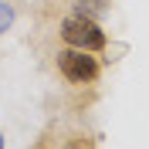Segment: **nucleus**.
Listing matches in <instances>:
<instances>
[{
  "label": "nucleus",
  "mask_w": 149,
  "mask_h": 149,
  "mask_svg": "<svg viewBox=\"0 0 149 149\" xmlns=\"http://www.w3.org/2000/svg\"><path fill=\"white\" fill-rule=\"evenodd\" d=\"M61 41L68 47H78V51H102L105 47V31L98 27V20H88L81 14L61 20Z\"/></svg>",
  "instance_id": "1"
},
{
  "label": "nucleus",
  "mask_w": 149,
  "mask_h": 149,
  "mask_svg": "<svg viewBox=\"0 0 149 149\" xmlns=\"http://www.w3.org/2000/svg\"><path fill=\"white\" fill-rule=\"evenodd\" d=\"M58 71L65 74L68 81L85 85V81H95V78H98V61L92 58V51L68 47V51H61V54H58Z\"/></svg>",
  "instance_id": "2"
},
{
  "label": "nucleus",
  "mask_w": 149,
  "mask_h": 149,
  "mask_svg": "<svg viewBox=\"0 0 149 149\" xmlns=\"http://www.w3.org/2000/svg\"><path fill=\"white\" fill-rule=\"evenodd\" d=\"M74 14H81L88 20H98L109 14V0H74Z\"/></svg>",
  "instance_id": "3"
},
{
  "label": "nucleus",
  "mask_w": 149,
  "mask_h": 149,
  "mask_svg": "<svg viewBox=\"0 0 149 149\" xmlns=\"http://www.w3.org/2000/svg\"><path fill=\"white\" fill-rule=\"evenodd\" d=\"M14 3H7V0H0V34L3 31H10V24H14Z\"/></svg>",
  "instance_id": "4"
},
{
  "label": "nucleus",
  "mask_w": 149,
  "mask_h": 149,
  "mask_svg": "<svg viewBox=\"0 0 149 149\" xmlns=\"http://www.w3.org/2000/svg\"><path fill=\"white\" fill-rule=\"evenodd\" d=\"M0 149H3V136H0Z\"/></svg>",
  "instance_id": "5"
}]
</instances>
